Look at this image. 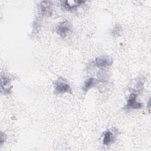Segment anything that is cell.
I'll return each instance as SVG.
<instances>
[{
  "mask_svg": "<svg viewBox=\"0 0 151 151\" xmlns=\"http://www.w3.org/2000/svg\"><path fill=\"white\" fill-rule=\"evenodd\" d=\"M54 93L62 94L64 93L72 94V89L67 81L63 77H59L54 83Z\"/></svg>",
  "mask_w": 151,
  "mask_h": 151,
  "instance_id": "obj_1",
  "label": "cell"
},
{
  "mask_svg": "<svg viewBox=\"0 0 151 151\" xmlns=\"http://www.w3.org/2000/svg\"><path fill=\"white\" fill-rule=\"evenodd\" d=\"M1 93L4 94H8L10 93L12 87H10L11 78L7 74L4 73L1 74Z\"/></svg>",
  "mask_w": 151,
  "mask_h": 151,
  "instance_id": "obj_4",
  "label": "cell"
},
{
  "mask_svg": "<svg viewBox=\"0 0 151 151\" xmlns=\"http://www.w3.org/2000/svg\"><path fill=\"white\" fill-rule=\"evenodd\" d=\"M122 31V27L120 25L117 24L115 25V27L113 28L111 31V34L113 36H118L119 34Z\"/></svg>",
  "mask_w": 151,
  "mask_h": 151,
  "instance_id": "obj_12",
  "label": "cell"
},
{
  "mask_svg": "<svg viewBox=\"0 0 151 151\" xmlns=\"http://www.w3.org/2000/svg\"><path fill=\"white\" fill-rule=\"evenodd\" d=\"M49 1L41 2L40 5L41 14L42 16H51L52 14V8L51 6V4Z\"/></svg>",
  "mask_w": 151,
  "mask_h": 151,
  "instance_id": "obj_7",
  "label": "cell"
},
{
  "mask_svg": "<svg viewBox=\"0 0 151 151\" xmlns=\"http://www.w3.org/2000/svg\"><path fill=\"white\" fill-rule=\"evenodd\" d=\"M1 139H0V145L2 146L3 145V143L5 142V134L3 133L2 132H1Z\"/></svg>",
  "mask_w": 151,
  "mask_h": 151,
  "instance_id": "obj_13",
  "label": "cell"
},
{
  "mask_svg": "<svg viewBox=\"0 0 151 151\" xmlns=\"http://www.w3.org/2000/svg\"><path fill=\"white\" fill-rule=\"evenodd\" d=\"M144 82H145V79L142 77H138L136 79V80H135L134 86V88L137 91L139 92L142 90V89L143 88Z\"/></svg>",
  "mask_w": 151,
  "mask_h": 151,
  "instance_id": "obj_10",
  "label": "cell"
},
{
  "mask_svg": "<svg viewBox=\"0 0 151 151\" xmlns=\"http://www.w3.org/2000/svg\"><path fill=\"white\" fill-rule=\"evenodd\" d=\"M41 21L40 19V18H38L37 19H36L34 23H33V28H32V34H35L38 32L39 29H40L41 27Z\"/></svg>",
  "mask_w": 151,
  "mask_h": 151,
  "instance_id": "obj_11",
  "label": "cell"
},
{
  "mask_svg": "<svg viewBox=\"0 0 151 151\" xmlns=\"http://www.w3.org/2000/svg\"><path fill=\"white\" fill-rule=\"evenodd\" d=\"M97 84V80L93 77H90L86 79L83 86V90L84 93H86L90 89L93 87Z\"/></svg>",
  "mask_w": 151,
  "mask_h": 151,
  "instance_id": "obj_9",
  "label": "cell"
},
{
  "mask_svg": "<svg viewBox=\"0 0 151 151\" xmlns=\"http://www.w3.org/2000/svg\"><path fill=\"white\" fill-rule=\"evenodd\" d=\"M95 65L99 68H106L112 64L111 59L108 56H101L95 59Z\"/></svg>",
  "mask_w": 151,
  "mask_h": 151,
  "instance_id": "obj_5",
  "label": "cell"
},
{
  "mask_svg": "<svg viewBox=\"0 0 151 151\" xmlns=\"http://www.w3.org/2000/svg\"><path fill=\"white\" fill-rule=\"evenodd\" d=\"M72 31V26L71 23L67 20L61 22L55 28V32L61 38L67 37Z\"/></svg>",
  "mask_w": 151,
  "mask_h": 151,
  "instance_id": "obj_2",
  "label": "cell"
},
{
  "mask_svg": "<svg viewBox=\"0 0 151 151\" xmlns=\"http://www.w3.org/2000/svg\"><path fill=\"white\" fill-rule=\"evenodd\" d=\"M83 3H84V1H73V4H71H71H70V1H66L63 2L62 5L64 7V8L66 10L73 11L77 9V7H78L80 5H81Z\"/></svg>",
  "mask_w": 151,
  "mask_h": 151,
  "instance_id": "obj_8",
  "label": "cell"
},
{
  "mask_svg": "<svg viewBox=\"0 0 151 151\" xmlns=\"http://www.w3.org/2000/svg\"><path fill=\"white\" fill-rule=\"evenodd\" d=\"M115 140V135L113 132L110 130H107L103 133L102 143L105 146L111 145Z\"/></svg>",
  "mask_w": 151,
  "mask_h": 151,
  "instance_id": "obj_6",
  "label": "cell"
},
{
  "mask_svg": "<svg viewBox=\"0 0 151 151\" xmlns=\"http://www.w3.org/2000/svg\"><path fill=\"white\" fill-rule=\"evenodd\" d=\"M150 99L149 100V101H148V103H147V105H148V108H149L150 107Z\"/></svg>",
  "mask_w": 151,
  "mask_h": 151,
  "instance_id": "obj_14",
  "label": "cell"
},
{
  "mask_svg": "<svg viewBox=\"0 0 151 151\" xmlns=\"http://www.w3.org/2000/svg\"><path fill=\"white\" fill-rule=\"evenodd\" d=\"M137 94L134 92H132L129 95L127 103L124 107L126 110L129 109H141L143 107V104L137 101Z\"/></svg>",
  "mask_w": 151,
  "mask_h": 151,
  "instance_id": "obj_3",
  "label": "cell"
}]
</instances>
